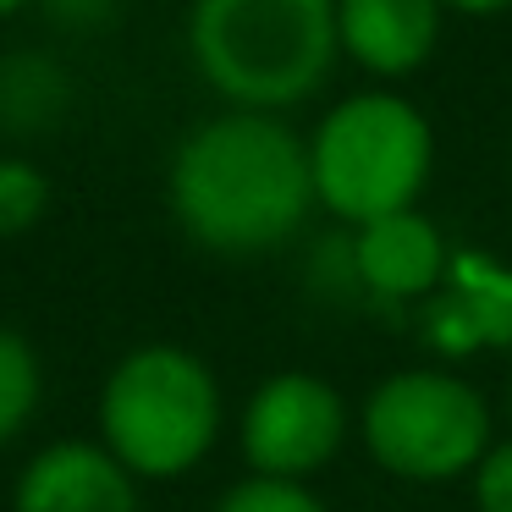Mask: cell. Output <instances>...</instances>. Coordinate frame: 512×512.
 Returning a JSON list of instances; mask_svg holds the SVG:
<instances>
[{
  "label": "cell",
  "instance_id": "5",
  "mask_svg": "<svg viewBox=\"0 0 512 512\" xmlns=\"http://www.w3.org/2000/svg\"><path fill=\"white\" fill-rule=\"evenodd\" d=\"M358 441L369 463L408 485H452L496 446L485 391L446 364H413L375 380L358 402Z\"/></svg>",
  "mask_w": 512,
  "mask_h": 512
},
{
  "label": "cell",
  "instance_id": "17",
  "mask_svg": "<svg viewBox=\"0 0 512 512\" xmlns=\"http://www.w3.org/2000/svg\"><path fill=\"white\" fill-rule=\"evenodd\" d=\"M23 6H28V0H0V17H17Z\"/></svg>",
  "mask_w": 512,
  "mask_h": 512
},
{
  "label": "cell",
  "instance_id": "2",
  "mask_svg": "<svg viewBox=\"0 0 512 512\" xmlns=\"http://www.w3.org/2000/svg\"><path fill=\"white\" fill-rule=\"evenodd\" d=\"M336 50V0H193L188 12V56L232 111L309 100Z\"/></svg>",
  "mask_w": 512,
  "mask_h": 512
},
{
  "label": "cell",
  "instance_id": "3",
  "mask_svg": "<svg viewBox=\"0 0 512 512\" xmlns=\"http://www.w3.org/2000/svg\"><path fill=\"white\" fill-rule=\"evenodd\" d=\"M94 441L133 479H188L215 452L226 397L215 369L182 342H144L111 364L94 397Z\"/></svg>",
  "mask_w": 512,
  "mask_h": 512
},
{
  "label": "cell",
  "instance_id": "18",
  "mask_svg": "<svg viewBox=\"0 0 512 512\" xmlns=\"http://www.w3.org/2000/svg\"><path fill=\"white\" fill-rule=\"evenodd\" d=\"M507 413H512V380H507Z\"/></svg>",
  "mask_w": 512,
  "mask_h": 512
},
{
  "label": "cell",
  "instance_id": "11",
  "mask_svg": "<svg viewBox=\"0 0 512 512\" xmlns=\"http://www.w3.org/2000/svg\"><path fill=\"white\" fill-rule=\"evenodd\" d=\"M39 402H45V364H39L34 342L12 325H0V452L34 424Z\"/></svg>",
  "mask_w": 512,
  "mask_h": 512
},
{
  "label": "cell",
  "instance_id": "13",
  "mask_svg": "<svg viewBox=\"0 0 512 512\" xmlns=\"http://www.w3.org/2000/svg\"><path fill=\"white\" fill-rule=\"evenodd\" d=\"M215 512H331L320 496H314L309 485H292V479H237L232 490H226L221 501H215Z\"/></svg>",
  "mask_w": 512,
  "mask_h": 512
},
{
  "label": "cell",
  "instance_id": "15",
  "mask_svg": "<svg viewBox=\"0 0 512 512\" xmlns=\"http://www.w3.org/2000/svg\"><path fill=\"white\" fill-rule=\"evenodd\" d=\"M61 23H94V17L111 12V0H45Z\"/></svg>",
  "mask_w": 512,
  "mask_h": 512
},
{
  "label": "cell",
  "instance_id": "16",
  "mask_svg": "<svg viewBox=\"0 0 512 512\" xmlns=\"http://www.w3.org/2000/svg\"><path fill=\"white\" fill-rule=\"evenodd\" d=\"M441 6H452L463 17H490V12H507L512 0H441Z\"/></svg>",
  "mask_w": 512,
  "mask_h": 512
},
{
  "label": "cell",
  "instance_id": "7",
  "mask_svg": "<svg viewBox=\"0 0 512 512\" xmlns=\"http://www.w3.org/2000/svg\"><path fill=\"white\" fill-rule=\"evenodd\" d=\"M419 336L441 358H468L512 347V265L490 254H452L441 292L419 303Z\"/></svg>",
  "mask_w": 512,
  "mask_h": 512
},
{
  "label": "cell",
  "instance_id": "10",
  "mask_svg": "<svg viewBox=\"0 0 512 512\" xmlns=\"http://www.w3.org/2000/svg\"><path fill=\"white\" fill-rule=\"evenodd\" d=\"M336 39L375 78H408L435 56L441 0H336Z\"/></svg>",
  "mask_w": 512,
  "mask_h": 512
},
{
  "label": "cell",
  "instance_id": "4",
  "mask_svg": "<svg viewBox=\"0 0 512 512\" xmlns=\"http://www.w3.org/2000/svg\"><path fill=\"white\" fill-rule=\"evenodd\" d=\"M435 166V133L413 100L364 89L336 100L309 138L314 204L358 226L419 210Z\"/></svg>",
  "mask_w": 512,
  "mask_h": 512
},
{
  "label": "cell",
  "instance_id": "12",
  "mask_svg": "<svg viewBox=\"0 0 512 512\" xmlns=\"http://www.w3.org/2000/svg\"><path fill=\"white\" fill-rule=\"evenodd\" d=\"M50 210V177L23 155H0V237H23Z\"/></svg>",
  "mask_w": 512,
  "mask_h": 512
},
{
  "label": "cell",
  "instance_id": "14",
  "mask_svg": "<svg viewBox=\"0 0 512 512\" xmlns=\"http://www.w3.org/2000/svg\"><path fill=\"white\" fill-rule=\"evenodd\" d=\"M468 496L474 512H512V435L479 457V468L468 474Z\"/></svg>",
  "mask_w": 512,
  "mask_h": 512
},
{
  "label": "cell",
  "instance_id": "8",
  "mask_svg": "<svg viewBox=\"0 0 512 512\" xmlns=\"http://www.w3.org/2000/svg\"><path fill=\"white\" fill-rule=\"evenodd\" d=\"M12 512H144V496L100 441L67 435L17 468Z\"/></svg>",
  "mask_w": 512,
  "mask_h": 512
},
{
  "label": "cell",
  "instance_id": "1",
  "mask_svg": "<svg viewBox=\"0 0 512 512\" xmlns=\"http://www.w3.org/2000/svg\"><path fill=\"white\" fill-rule=\"evenodd\" d=\"M166 193L188 243L226 259L270 254L314 210L309 138L265 111H221L177 144Z\"/></svg>",
  "mask_w": 512,
  "mask_h": 512
},
{
  "label": "cell",
  "instance_id": "9",
  "mask_svg": "<svg viewBox=\"0 0 512 512\" xmlns=\"http://www.w3.org/2000/svg\"><path fill=\"white\" fill-rule=\"evenodd\" d=\"M347 259H353L358 287L380 303H430L452 270V248L424 210H402L358 226Z\"/></svg>",
  "mask_w": 512,
  "mask_h": 512
},
{
  "label": "cell",
  "instance_id": "6",
  "mask_svg": "<svg viewBox=\"0 0 512 512\" xmlns=\"http://www.w3.org/2000/svg\"><path fill=\"white\" fill-rule=\"evenodd\" d=\"M347 397L314 369H276L248 391V408L237 419L248 474L309 485L320 468L336 463L347 441Z\"/></svg>",
  "mask_w": 512,
  "mask_h": 512
}]
</instances>
